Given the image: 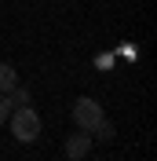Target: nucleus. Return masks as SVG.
I'll use <instances>...</instances> for the list:
<instances>
[{
    "label": "nucleus",
    "instance_id": "obj_1",
    "mask_svg": "<svg viewBox=\"0 0 157 161\" xmlns=\"http://www.w3.org/2000/svg\"><path fill=\"white\" fill-rule=\"evenodd\" d=\"M8 121H11V136L19 143H33L40 136V114L33 106H15Z\"/></svg>",
    "mask_w": 157,
    "mask_h": 161
},
{
    "label": "nucleus",
    "instance_id": "obj_2",
    "mask_svg": "<svg viewBox=\"0 0 157 161\" xmlns=\"http://www.w3.org/2000/svg\"><path fill=\"white\" fill-rule=\"evenodd\" d=\"M102 117H106V114H102V106H99L95 99H88V95H80V99L73 103V121H77L80 132H95Z\"/></svg>",
    "mask_w": 157,
    "mask_h": 161
},
{
    "label": "nucleus",
    "instance_id": "obj_3",
    "mask_svg": "<svg viewBox=\"0 0 157 161\" xmlns=\"http://www.w3.org/2000/svg\"><path fill=\"white\" fill-rule=\"evenodd\" d=\"M88 150H91V132H80V128H77V132L66 139V158H69V161H80Z\"/></svg>",
    "mask_w": 157,
    "mask_h": 161
},
{
    "label": "nucleus",
    "instance_id": "obj_4",
    "mask_svg": "<svg viewBox=\"0 0 157 161\" xmlns=\"http://www.w3.org/2000/svg\"><path fill=\"white\" fill-rule=\"evenodd\" d=\"M15 84H19V70H15L11 62H0V92L8 95V92L15 88Z\"/></svg>",
    "mask_w": 157,
    "mask_h": 161
},
{
    "label": "nucleus",
    "instance_id": "obj_5",
    "mask_svg": "<svg viewBox=\"0 0 157 161\" xmlns=\"http://www.w3.org/2000/svg\"><path fill=\"white\" fill-rule=\"evenodd\" d=\"M8 99H11V106H30V92L22 88V84H15V88L8 92Z\"/></svg>",
    "mask_w": 157,
    "mask_h": 161
},
{
    "label": "nucleus",
    "instance_id": "obj_6",
    "mask_svg": "<svg viewBox=\"0 0 157 161\" xmlns=\"http://www.w3.org/2000/svg\"><path fill=\"white\" fill-rule=\"evenodd\" d=\"M95 136H99L102 143H110V139H113V125H110V121L102 117V121H99V128H95Z\"/></svg>",
    "mask_w": 157,
    "mask_h": 161
},
{
    "label": "nucleus",
    "instance_id": "obj_7",
    "mask_svg": "<svg viewBox=\"0 0 157 161\" xmlns=\"http://www.w3.org/2000/svg\"><path fill=\"white\" fill-rule=\"evenodd\" d=\"M11 110H15V106H11V99H8V95H4V92H0V125H8Z\"/></svg>",
    "mask_w": 157,
    "mask_h": 161
},
{
    "label": "nucleus",
    "instance_id": "obj_8",
    "mask_svg": "<svg viewBox=\"0 0 157 161\" xmlns=\"http://www.w3.org/2000/svg\"><path fill=\"white\" fill-rule=\"evenodd\" d=\"M113 66V55H99V70H110Z\"/></svg>",
    "mask_w": 157,
    "mask_h": 161
}]
</instances>
